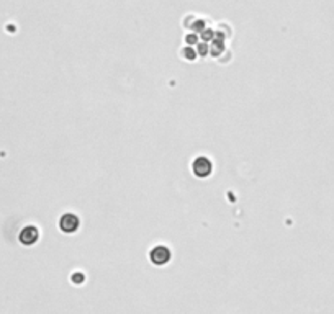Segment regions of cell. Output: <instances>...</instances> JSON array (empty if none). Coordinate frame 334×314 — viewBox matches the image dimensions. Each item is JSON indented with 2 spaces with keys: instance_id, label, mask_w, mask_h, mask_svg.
Wrapping results in <instances>:
<instances>
[{
  "instance_id": "277c9868",
  "label": "cell",
  "mask_w": 334,
  "mask_h": 314,
  "mask_svg": "<svg viewBox=\"0 0 334 314\" xmlns=\"http://www.w3.org/2000/svg\"><path fill=\"white\" fill-rule=\"evenodd\" d=\"M38 237H40V231H38V227L26 226L23 231L20 233V242L23 244V246H33V244L38 241Z\"/></svg>"
},
{
  "instance_id": "7a4b0ae2",
  "label": "cell",
  "mask_w": 334,
  "mask_h": 314,
  "mask_svg": "<svg viewBox=\"0 0 334 314\" xmlns=\"http://www.w3.org/2000/svg\"><path fill=\"white\" fill-rule=\"evenodd\" d=\"M149 260H151V264L159 265V267L169 264V260H171V250L167 249L165 246H156L153 250L149 252Z\"/></svg>"
},
{
  "instance_id": "3957f363",
  "label": "cell",
  "mask_w": 334,
  "mask_h": 314,
  "mask_svg": "<svg viewBox=\"0 0 334 314\" xmlns=\"http://www.w3.org/2000/svg\"><path fill=\"white\" fill-rule=\"evenodd\" d=\"M59 227H61V231L63 233L72 234L79 229V218L72 213H66L59 219Z\"/></svg>"
},
{
  "instance_id": "5b68a950",
  "label": "cell",
  "mask_w": 334,
  "mask_h": 314,
  "mask_svg": "<svg viewBox=\"0 0 334 314\" xmlns=\"http://www.w3.org/2000/svg\"><path fill=\"white\" fill-rule=\"evenodd\" d=\"M82 280H84L82 273H74V277H72V281H74V283H75V281H77V283H80Z\"/></svg>"
},
{
  "instance_id": "6da1fadb",
  "label": "cell",
  "mask_w": 334,
  "mask_h": 314,
  "mask_svg": "<svg viewBox=\"0 0 334 314\" xmlns=\"http://www.w3.org/2000/svg\"><path fill=\"white\" fill-rule=\"evenodd\" d=\"M192 170H193V174L197 175V177L205 179L211 174V170H213V164H211V160L208 157L200 156L192 162Z\"/></svg>"
}]
</instances>
